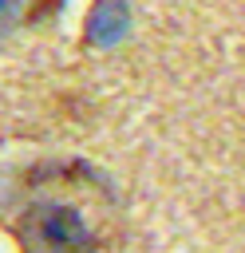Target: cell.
Returning a JSON list of instances; mask_svg holds the SVG:
<instances>
[{
  "label": "cell",
  "mask_w": 245,
  "mask_h": 253,
  "mask_svg": "<svg viewBox=\"0 0 245 253\" xmlns=\"http://www.w3.org/2000/svg\"><path fill=\"white\" fill-rule=\"evenodd\" d=\"M24 253H99L83 213L59 198H36L20 217Z\"/></svg>",
  "instance_id": "obj_1"
},
{
  "label": "cell",
  "mask_w": 245,
  "mask_h": 253,
  "mask_svg": "<svg viewBox=\"0 0 245 253\" xmlns=\"http://www.w3.org/2000/svg\"><path fill=\"white\" fill-rule=\"evenodd\" d=\"M59 0H0V40L36 24L40 16H47Z\"/></svg>",
  "instance_id": "obj_2"
},
{
  "label": "cell",
  "mask_w": 245,
  "mask_h": 253,
  "mask_svg": "<svg viewBox=\"0 0 245 253\" xmlns=\"http://www.w3.org/2000/svg\"><path fill=\"white\" fill-rule=\"evenodd\" d=\"M126 24H130L126 4L122 0H103L95 8V16H91V40L95 43H115V40H122Z\"/></svg>",
  "instance_id": "obj_3"
}]
</instances>
